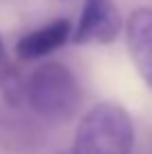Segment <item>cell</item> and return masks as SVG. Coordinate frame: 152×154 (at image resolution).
<instances>
[{"instance_id":"obj_1","label":"cell","mask_w":152,"mask_h":154,"mask_svg":"<svg viewBox=\"0 0 152 154\" xmlns=\"http://www.w3.org/2000/svg\"><path fill=\"white\" fill-rule=\"evenodd\" d=\"M25 103L47 123H67L83 105L76 74L63 63H43L25 81Z\"/></svg>"},{"instance_id":"obj_2","label":"cell","mask_w":152,"mask_h":154,"mask_svg":"<svg viewBox=\"0 0 152 154\" xmlns=\"http://www.w3.org/2000/svg\"><path fill=\"white\" fill-rule=\"evenodd\" d=\"M134 121L116 103H98L81 116L72 154H132Z\"/></svg>"},{"instance_id":"obj_3","label":"cell","mask_w":152,"mask_h":154,"mask_svg":"<svg viewBox=\"0 0 152 154\" xmlns=\"http://www.w3.org/2000/svg\"><path fill=\"white\" fill-rule=\"evenodd\" d=\"M125 23L114 0H85L72 42L76 45H110L121 36Z\"/></svg>"},{"instance_id":"obj_4","label":"cell","mask_w":152,"mask_h":154,"mask_svg":"<svg viewBox=\"0 0 152 154\" xmlns=\"http://www.w3.org/2000/svg\"><path fill=\"white\" fill-rule=\"evenodd\" d=\"M125 47L139 76L152 92V7H137L125 20Z\"/></svg>"},{"instance_id":"obj_5","label":"cell","mask_w":152,"mask_h":154,"mask_svg":"<svg viewBox=\"0 0 152 154\" xmlns=\"http://www.w3.org/2000/svg\"><path fill=\"white\" fill-rule=\"evenodd\" d=\"M72 36H74V29H72L70 20L56 18L43 27L25 34L16 42V56L23 60H40V58L54 54L56 49H60Z\"/></svg>"},{"instance_id":"obj_6","label":"cell","mask_w":152,"mask_h":154,"mask_svg":"<svg viewBox=\"0 0 152 154\" xmlns=\"http://www.w3.org/2000/svg\"><path fill=\"white\" fill-rule=\"evenodd\" d=\"M0 56H2V38H0Z\"/></svg>"},{"instance_id":"obj_7","label":"cell","mask_w":152,"mask_h":154,"mask_svg":"<svg viewBox=\"0 0 152 154\" xmlns=\"http://www.w3.org/2000/svg\"><path fill=\"white\" fill-rule=\"evenodd\" d=\"M60 154H72V150H67V152H60Z\"/></svg>"}]
</instances>
